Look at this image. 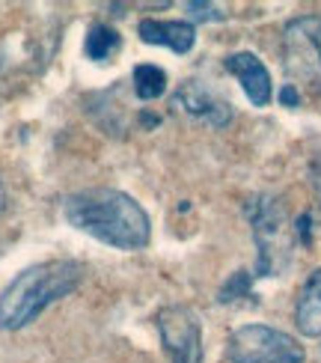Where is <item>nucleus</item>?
I'll use <instances>...</instances> for the list:
<instances>
[{
	"label": "nucleus",
	"mask_w": 321,
	"mask_h": 363,
	"mask_svg": "<svg viewBox=\"0 0 321 363\" xmlns=\"http://www.w3.org/2000/svg\"><path fill=\"white\" fill-rule=\"evenodd\" d=\"M66 220L101 245L116 250H143L152 238L146 208L116 188H89L63 200Z\"/></svg>",
	"instance_id": "1"
},
{
	"label": "nucleus",
	"mask_w": 321,
	"mask_h": 363,
	"mask_svg": "<svg viewBox=\"0 0 321 363\" xmlns=\"http://www.w3.org/2000/svg\"><path fill=\"white\" fill-rule=\"evenodd\" d=\"M86 277V265L78 259H48L24 268L4 292H0V330H21L39 315L69 298Z\"/></svg>",
	"instance_id": "2"
},
{
	"label": "nucleus",
	"mask_w": 321,
	"mask_h": 363,
	"mask_svg": "<svg viewBox=\"0 0 321 363\" xmlns=\"http://www.w3.org/2000/svg\"><path fill=\"white\" fill-rule=\"evenodd\" d=\"M250 220H253V238L259 247V262L256 274L259 277H277L286 265L292 262V230L286 223L283 206L271 196H259L250 206Z\"/></svg>",
	"instance_id": "3"
},
{
	"label": "nucleus",
	"mask_w": 321,
	"mask_h": 363,
	"mask_svg": "<svg viewBox=\"0 0 321 363\" xmlns=\"http://www.w3.org/2000/svg\"><path fill=\"white\" fill-rule=\"evenodd\" d=\"M283 69L321 96V15H300L283 30ZM295 84V86H298Z\"/></svg>",
	"instance_id": "4"
},
{
	"label": "nucleus",
	"mask_w": 321,
	"mask_h": 363,
	"mask_svg": "<svg viewBox=\"0 0 321 363\" xmlns=\"http://www.w3.org/2000/svg\"><path fill=\"white\" fill-rule=\"evenodd\" d=\"M226 354L232 363H303V345L271 325H244L229 334Z\"/></svg>",
	"instance_id": "5"
},
{
	"label": "nucleus",
	"mask_w": 321,
	"mask_h": 363,
	"mask_svg": "<svg viewBox=\"0 0 321 363\" xmlns=\"http://www.w3.org/2000/svg\"><path fill=\"white\" fill-rule=\"evenodd\" d=\"M155 328L173 363H203V328L191 307H164L155 315Z\"/></svg>",
	"instance_id": "6"
},
{
	"label": "nucleus",
	"mask_w": 321,
	"mask_h": 363,
	"mask_svg": "<svg viewBox=\"0 0 321 363\" xmlns=\"http://www.w3.org/2000/svg\"><path fill=\"white\" fill-rule=\"evenodd\" d=\"M173 104L179 111H185L196 119H203V123L214 125V128H223L229 119H232V108H229V101H223L220 96H214L208 86H203L200 81H188L176 89L173 96Z\"/></svg>",
	"instance_id": "7"
},
{
	"label": "nucleus",
	"mask_w": 321,
	"mask_h": 363,
	"mask_svg": "<svg viewBox=\"0 0 321 363\" xmlns=\"http://www.w3.org/2000/svg\"><path fill=\"white\" fill-rule=\"evenodd\" d=\"M223 66H226L229 74H235V78L241 81L244 93H247V99L256 104V108H265V104L271 101V74L256 54H250V51L229 54L223 60Z\"/></svg>",
	"instance_id": "8"
},
{
	"label": "nucleus",
	"mask_w": 321,
	"mask_h": 363,
	"mask_svg": "<svg viewBox=\"0 0 321 363\" xmlns=\"http://www.w3.org/2000/svg\"><path fill=\"white\" fill-rule=\"evenodd\" d=\"M137 36H140L146 45H161V48H170L173 54H188L196 42V30L191 21L143 18L137 24Z\"/></svg>",
	"instance_id": "9"
},
{
	"label": "nucleus",
	"mask_w": 321,
	"mask_h": 363,
	"mask_svg": "<svg viewBox=\"0 0 321 363\" xmlns=\"http://www.w3.org/2000/svg\"><path fill=\"white\" fill-rule=\"evenodd\" d=\"M295 322L303 337H321V268L303 283L295 307Z\"/></svg>",
	"instance_id": "10"
},
{
	"label": "nucleus",
	"mask_w": 321,
	"mask_h": 363,
	"mask_svg": "<svg viewBox=\"0 0 321 363\" xmlns=\"http://www.w3.org/2000/svg\"><path fill=\"white\" fill-rule=\"evenodd\" d=\"M122 48V36L111 24H93L86 30V42H84V51L89 60H96V63H104L111 54H116Z\"/></svg>",
	"instance_id": "11"
},
{
	"label": "nucleus",
	"mask_w": 321,
	"mask_h": 363,
	"mask_svg": "<svg viewBox=\"0 0 321 363\" xmlns=\"http://www.w3.org/2000/svg\"><path fill=\"white\" fill-rule=\"evenodd\" d=\"M131 81H134V93L137 99L152 101V99H161L167 93V72L161 66H152V63H140L131 72Z\"/></svg>",
	"instance_id": "12"
},
{
	"label": "nucleus",
	"mask_w": 321,
	"mask_h": 363,
	"mask_svg": "<svg viewBox=\"0 0 321 363\" xmlns=\"http://www.w3.org/2000/svg\"><path fill=\"white\" fill-rule=\"evenodd\" d=\"M247 289H250V274H247V271H235L232 280H229L220 289L218 301H220V304H229V301H235V295H244Z\"/></svg>",
	"instance_id": "13"
},
{
	"label": "nucleus",
	"mask_w": 321,
	"mask_h": 363,
	"mask_svg": "<svg viewBox=\"0 0 321 363\" xmlns=\"http://www.w3.org/2000/svg\"><path fill=\"white\" fill-rule=\"evenodd\" d=\"M185 9L191 12L193 21H220L223 18V12L214 4H200V0H191V4H185Z\"/></svg>",
	"instance_id": "14"
},
{
	"label": "nucleus",
	"mask_w": 321,
	"mask_h": 363,
	"mask_svg": "<svg viewBox=\"0 0 321 363\" xmlns=\"http://www.w3.org/2000/svg\"><path fill=\"white\" fill-rule=\"evenodd\" d=\"M280 101L286 104V108H298V104H300V96H298V86H295V84H286V86L280 89Z\"/></svg>",
	"instance_id": "15"
},
{
	"label": "nucleus",
	"mask_w": 321,
	"mask_h": 363,
	"mask_svg": "<svg viewBox=\"0 0 321 363\" xmlns=\"http://www.w3.org/2000/svg\"><path fill=\"white\" fill-rule=\"evenodd\" d=\"M310 220H312L310 215H300V218H298V233H300L303 241H310Z\"/></svg>",
	"instance_id": "16"
},
{
	"label": "nucleus",
	"mask_w": 321,
	"mask_h": 363,
	"mask_svg": "<svg viewBox=\"0 0 321 363\" xmlns=\"http://www.w3.org/2000/svg\"><path fill=\"white\" fill-rule=\"evenodd\" d=\"M312 185L318 191V200H321V158L315 161V167H312Z\"/></svg>",
	"instance_id": "17"
},
{
	"label": "nucleus",
	"mask_w": 321,
	"mask_h": 363,
	"mask_svg": "<svg viewBox=\"0 0 321 363\" xmlns=\"http://www.w3.org/2000/svg\"><path fill=\"white\" fill-rule=\"evenodd\" d=\"M4 208H6V188H4V182H0V215H4Z\"/></svg>",
	"instance_id": "18"
}]
</instances>
